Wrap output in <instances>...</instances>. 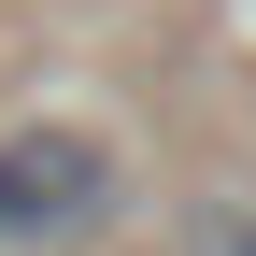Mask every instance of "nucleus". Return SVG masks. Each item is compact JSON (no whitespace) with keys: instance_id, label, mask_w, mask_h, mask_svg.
<instances>
[{"instance_id":"1","label":"nucleus","mask_w":256,"mask_h":256,"mask_svg":"<svg viewBox=\"0 0 256 256\" xmlns=\"http://www.w3.org/2000/svg\"><path fill=\"white\" fill-rule=\"evenodd\" d=\"M128 214V156L72 114H28L0 128V256H72Z\"/></svg>"},{"instance_id":"2","label":"nucleus","mask_w":256,"mask_h":256,"mask_svg":"<svg viewBox=\"0 0 256 256\" xmlns=\"http://www.w3.org/2000/svg\"><path fill=\"white\" fill-rule=\"evenodd\" d=\"M185 256H256V185H214L185 214Z\"/></svg>"}]
</instances>
